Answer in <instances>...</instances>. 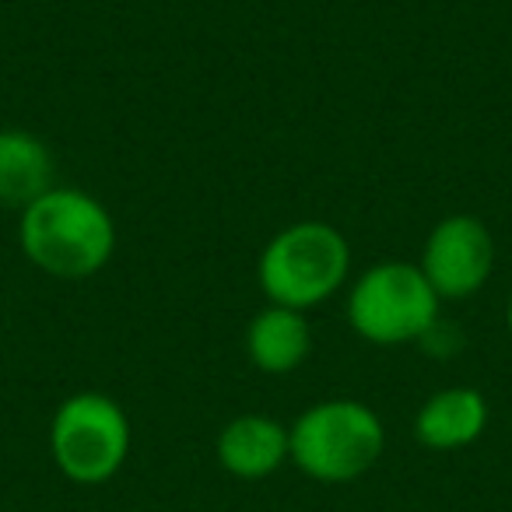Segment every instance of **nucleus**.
Segmentation results:
<instances>
[{"mask_svg": "<svg viewBox=\"0 0 512 512\" xmlns=\"http://www.w3.org/2000/svg\"><path fill=\"white\" fill-rule=\"evenodd\" d=\"M50 453L74 484H102L120 474L130 453V421L116 400L78 393L64 400L50 425Z\"/></svg>", "mask_w": 512, "mask_h": 512, "instance_id": "4", "label": "nucleus"}, {"mask_svg": "<svg viewBox=\"0 0 512 512\" xmlns=\"http://www.w3.org/2000/svg\"><path fill=\"white\" fill-rule=\"evenodd\" d=\"M292 456L288 428L267 414H242L218 435V463L242 481L271 477Z\"/></svg>", "mask_w": 512, "mask_h": 512, "instance_id": "7", "label": "nucleus"}, {"mask_svg": "<svg viewBox=\"0 0 512 512\" xmlns=\"http://www.w3.org/2000/svg\"><path fill=\"white\" fill-rule=\"evenodd\" d=\"M491 260H495V249H491L488 228L470 214H456V218L439 221V228L428 235L421 271L435 295L463 299L488 281Z\"/></svg>", "mask_w": 512, "mask_h": 512, "instance_id": "6", "label": "nucleus"}, {"mask_svg": "<svg viewBox=\"0 0 512 512\" xmlns=\"http://www.w3.org/2000/svg\"><path fill=\"white\" fill-rule=\"evenodd\" d=\"M288 442V460H295L302 474L323 484H344L362 477L383 456L386 432L376 411L358 400H323L288 428Z\"/></svg>", "mask_w": 512, "mask_h": 512, "instance_id": "2", "label": "nucleus"}, {"mask_svg": "<svg viewBox=\"0 0 512 512\" xmlns=\"http://www.w3.org/2000/svg\"><path fill=\"white\" fill-rule=\"evenodd\" d=\"M351 327L372 344H407L428 337L439 320V295L425 271L411 264H379L362 274L348 302Z\"/></svg>", "mask_w": 512, "mask_h": 512, "instance_id": "5", "label": "nucleus"}, {"mask_svg": "<svg viewBox=\"0 0 512 512\" xmlns=\"http://www.w3.org/2000/svg\"><path fill=\"white\" fill-rule=\"evenodd\" d=\"M348 278V242L323 221H299L274 235L260 256V285L274 306L309 309L341 288Z\"/></svg>", "mask_w": 512, "mask_h": 512, "instance_id": "3", "label": "nucleus"}, {"mask_svg": "<svg viewBox=\"0 0 512 512\" xmlns=\"http://www.w3.org/2000/svg\"><path fill=\"white\" fill-rule=\"evenodd\" d=\"M22 249L39 271L53 278H92L116 249L113 218L81 190H50L25 207Z\"/></svg>", "mask_w": 512, "mask_h": 512, "instance_id": "1", "label": "nucleus"}, {"mask_svg": "<svg viewBox=\"0 0 512 512\" xmlns=\"http://www.w3.org/2000/svg\"><path fill=\"white\" fill-rule=\"evenodd\" d=\"M309 348H313V334H309V323L302 320L299 309L274 306L249 323L246 351L260 372L285 376L306 362Z\"/></svg>", "mask_w": 512, "mask_h": 512, "instance_id": "9", "label": "nucleus"}, {"mask_svg": "<svg viewBox=\"0 0 512 512\" xmlns=\"http://www.w3.org/2000/svg\"><path fill=\"white\" fill-rule=\"evenodd\" d=\"M509 330H512V299H509Z\"/></svg>", "mask_w": 512, "mask_h": 512, "instance_id": "11", "label": "nucleus"}, {"mask_svg": "<svg viewBox=\"0 0 512 512\" xmlns=\"http://www.w3.org/2000/svg\"><path fill=\"white\" fill-rule=\"evenodd\" d=\"M53 190V158L39 137L0 130V204L29 207Z\"/></svg>", "mask_w": 512, "mask_h": 512, "instance_id": "10", "label": "nucleus"}, {"mask_svg": "<svg viewBox=\"0 0 512 512\" xmlns=\"http://www.w3.org/2000/svg\"><path fill=\"white\" fill-rule=\"evenodd\" d=\"M488 425V404L470 386H453L428 400L414 421V435L428 449H463L481 439Z\"/></svg>", "mask_w": 512, "mask_h": 512, "instance_id": "8", "label": "nucleus"}]
</instances>
